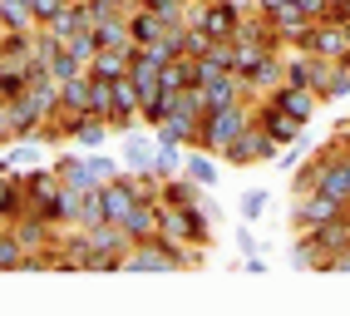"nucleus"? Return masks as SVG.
Masks as SVG:
<instances>
[{
    "label": "nucleus",
    "mask_w": 350,
    "mask_h": 316,
    "mask_svg": "<svg viewBox=\"0 0 350 316\" xmlns=\"http://www.w3.org/2000/svg\"><path fill=\"white\" fill-rule=\"evenodd\" d=\"M158 237L183 242V247H207L213 218H207L202 202H193V208H168V202H158Z\"/></svg>",
    "instance_id": "f257e3e1"
},
{
    "label": "nucleus",
    "mask_w": 350,
    "mask_h": 316,
    "mask_svg": "<svg viewBox=\"0 0 350 316\" xmlns=\"http://www.w3.org/2000/svg\"><path fill=\"white\" fill-rule=\"evenodd\" d=\"M247 124H252L247 99H232V104H222V109H207V119L198 124V144H193V148H213V153H222Z\"/></svg>",
    "instance_id": "f03ea898"
},
{
    "label": "nucleus",
    "mask_w": 350,
    "mask_h": 316,
    "mask_svg": "<svg viewBox=\"0 0 350 316\" xmlns=\"http://www.w3.org/2000/svg\"><path fill=\"white\" fill-rule=\"evenodd\" d=\"M276 153H282V144H276L271 133L252 119V124H247V129H242L237 139H232V144L217 153V158H222V163H232V168H247V163H271Z\"/></svg>",
    "instance_id": "7ed1b4c3"
},
{
    "label": "nucleus",
    "mask_w": 350,
    "mask_h": 316,
    "mask_svg": "<svg viewBox=\"0 0 350 316\" xmlns=\"http://www.w3.org/2000/svg\"><path fill=\"white\" fill-rule=\"evenodd\" d=\"M89 247H94V262H89V272H119L133 237L119 228V222H99V228H89Z\"/></svg>",
    "instance_id": "20e7f679"
},
{
    "label": "nucleus",
    "mask_w": 350,
    "mask_h": 316,
    "mask_svg": "<svg viewBox=\"0 0 350 316\" xmlns=\"http://www.w3.org/2000/svg\"><path fill=\"white\" fill-rule=\"evenodd\" d=\"M345 208H350V202H340V198H325L321 188H311V193H296V208H291V228H296V233H306V228H321V222L340 218Z\"/></svg>",
    "instance_id": "39448f33"
},
{
    "label": "nucleus",
    "mask_w": 350,
    "mask_h": 316,
    "mask_svg": "<svg viewBox=\"0 0 350 316\" xmlns=\"http://www.w3.org/2000/svg\"><path fill=\"white\" fill-rule=\"evenodd\" d=\"M104 124H109V133H129L138 124V89H133L129 75L109 79V114H104Z\"/></svg>",
    "instance_id": "423d86ee"
},
{
    "label": "nucleus",
    "mask_w": 350,
    "mask_h": 316,
    "mask_svg": "<svg viewBox=\"0 0 350 316\" xmlns=\"http://www.w3.org/2000/svg\"><path fill=\"white\" fill-rule=\"evenodd\" d=\"M252 119H256V124H262V129L271 133V139H276V144H296V139H301V129H306V124H301V119L291 114V109H282V104H276L271 94H267L262 104H256V109H252Z\"/></svg>",
    "instance_id": "0eeeda50"
},
{
    "label": "nucleus",
    "mask_w": 350,
    "mask_h": 316,
    "mask_svg": "<svg viewBox=\"0 0 350 316\" xmlns=\"http://www.w3.org/2000/svg\"><path fill=\"white\" fill-rule=\"evenodd\" d=\"M301 50H311L321 60H345L350 55V35H345V25H336V20H316Z\"/></svg>",
    "instance_id": "6e6552de"
},
{
    "label": "nucleus",
    "mask_w": 350,
    "mask_h": 316,
    "mask_svg": "<svg viewBox=\"0 0 350 316\" xmlns=\"http://www.w3.org/2000/svg\"><path fill=\"white\" fill-rule=\"evenodd\" d=\"M59 114H94V75L89 70L59 84Z\"/></svg>",
    "instance_id": "1a4fd4ad"
},
{
    "label": "nucleus",
    "mask_w": 350,
    "mask_h": 316,
    "mask_svg": "<svg viewBox=\"0 0 350 316\" xmlns=\"http://www.w3.org/2000/svg\"><path fill=\"white\" fill-rule=\"evenodd\" d=\"M94 35H99V50H129V55H138L133 30H129V10H113V15H104L99 25H94Z\"/></svg>",
    "instance_id": "9d476101"
},
{
    "label": "nucleus",
    "mask_w": 350,
    "mask_h": 316,
    "mask_svg": "<svg viewBox=\"0 0 350 316\" xmlns=\"http://www.w3.org/2000/svg\"><path fill=\"white\" fill-rule=\"evenodd\" d=\"M271 99L282 104V109H291V114H296L301 124H311L316 104H321V94H316L311 84H276V89H271Z\"/></svg>",
    "instance_id": "9b49d317"
},
{
    "label": "nucleus",
    "mask_w": 350,
    "mask_h": 316,
    "mask_svg": "<svg viewBox=\"0 0 350 316\" xmlns=\"http://www.w3.org/2000/svg\"><path fill=\"white\" fill-rule=\"evenodd\" d=\"M119 228H124L133 242H148V237H158V198H138V202H133V213L119 222Z\"/></svg>",
    "instance_id": "f8f14e48"
},
{
    "label": "nucleus",
    "mask_w": 350,
    "mask_h": 316,
    "mask_svg": "<svg viewBox=\"0 0 350 316\" xmlns=\"http://www.w3.org/2000/svg\"><path fill=\"white\" fill-rule=\"evenodd\" d=\"M153 148H158V139H153V133H124V158H119V163L129 168V173H148L153 168Z\"/></svg>",
    "instance_id": "ddd939ff"
},
{
    "label": "nucleus",
    "mask_w": 350,
    "mask_h": 316,
    "mask_svg": "<svg viewBox=\"0 0 350 316\" xmlns=\"http://www.w3.org/2000/svg\"><path fill=\"white\" fill-rule=\"evenodd\" d=\"M213 158H217L213 148H188V158H183V173H188L198 188H217V173H222V168L213 163Z\"/></svg>",
    "instance_id": "4468645a"
},
{
    "label": "nucleus",
    "mask_w": 350,
    "mask_h": 316,
    "mask_svg": "<svg viewBox=\"0 0 350 316\" xmlns=\"http://www.w3.org/2000/svg\"><path fill=\"white\" fill-rule=\"evenodd\" d=\"M198 183H193V178L188 173H173V178H163V183H158V202H168V208H193V202H198Z\"/></svg>",
    "instance_id": "2eb2a0df"
},
{
    "label": "nucleus",
    "mask_w": 350,
    "mask_h": 316,
    "mask_svg": "<svg viewBox=\"0 0 350 316\" xmlns=\"http://www.w3.org/2000/svg\"><path fill=\"white\" fill-rule=\"evenodd\" d=\"M25 89H30L25 64H20V60H5V64H0V104H15Z\"/></svg>",
    "instance_id": "dca6fc26"
},
{
    "label": "nucleus",
    "mask_w": 350,
    "mask_h": 316,
    "mask_svg": "<svg viewBox=\"0 0 350 316\" xmlns=\"http://www.w3.org/2000/svg\"><path fill=\"white\" fill-rule=\"evenodd\" d=\"M129 64H133L129 50H99L94 60H89V75H99V79H124Z\"/></svg>",
    "instance_id": "f3484780"
},
{
    "label": "nucleus",
    "mask_w": 350,
    "mask_h": 316,
    "mask_svg": "<svg viewBox=\"0 0 350 316\" xmlns=\"http://www.w3.org/2000/svg\"><path fill=\"white\" fill-rule=\"evenodd\" d=\"M198 124H202V119H193V114H183V109H173V114L158 124V133H163V139H178V144H188V148H193V144H198Z\"/></svg>",
    "instance_id": "a211bd4d"
},
{
    "label": "nucleus",
    "mask_w": 350,
    "mask_h": 316,
    "mask_svg": "<svg viewBox=\"0 0 350 316\" xmlns=\"http://www.w3.org/2000/svg\"><path fill=\"white\" fill-rule=\"evenodd\" d=\"M55 173H59V183H64V188H75V193L99 188L94 178H89V163H84V158H55Z\"/></svg>",
    "instance_id": "6ab92c4d"
},
{
    "label": "nucleus",
    "mask_w": 350,
    "mask_h": 316,
    "mask_svg": "<svg viewBox=\"0 0 350 316\" xmlns=\"http://www.w3.org/2000/svg\"><path fill=\"white\" fill-rule=\"evenodd\" d=\"M99 222H109L104 218V198H99V188H84L79 208H75V228H99Z\"/></svg>",
    "instance_id": "aec40b11"
},
{
    "label": "nucleus",
    "mask_w": 350,
    "mask_h": 316,
    "mask_svg": "<svg viewBox=\"0 0 350 316\" xmlns=\"http://www.w3.org/2000/svg\"><path fill=\"white\" fill-rule=\"evenodd\" d=\"M20 262H25V242H20L15 228L5 222V228H0V272H15Z\"/></svg>",
    "instance_id": "412c9836"
},
{
    "label": "nucleus",
    "mask_w": 350,
    "mask_h": 316,
    "mask_svg": "<svg viewBox=\"0 0 350 316\" xmlns=\"http://www.w3.org/2000/svg\"><path fill=\"white\" fill-rule=\"evenodd\" d=\"M44 64H50V75H55L59 84H64V79H75V75L84 70V64H79L75 55H69V44H55V50L44 55Z\"/></svg>",
    "instance_id": "4be33fe9"
},
{
    "label": "nucleus",
    "mask_w": 350,
    "mask_h": 316,
    "mask_svg": "<svg viewBox=\"0 0 350 316\" xmlns=\"http://www.w3.org/2000/svg\"><path fill=\"white\" fill-rule=\"evenodd\" d=\"M64 44H69V55H75V60L84 64V70H89V60L99 55V35H94V25H89V30H79V35H69Z\"/></svg>",
    "instance_id": "5701e85b"
},
{
    "label": "nucleus",
    "mask_w": 350,
    "mask_h": 316,
    "mask_svg": "<svg viewBox=\"0 0 350 316\" xmlns=\"http://www.w3.org/2000/svg\"><path fill=\"white\" fill-rule=\"evenodd\" d=\"M40 148H44L40 139H15V148H10L5 158H10V168L25 173V168H35V163H40Z\"/></svg>",
    "instance_id": "b1692460"
},
{
    "label": "nucleus",
    "mask_w": 350,
    "mask_h": 316,
    "mask_svg": "<svg viewBox=\"0 0 350 316\" xmlns=\"http://www.w3.org/2000/svg\"><path fill=\"white\" fill-rule=\"evenodd\" d=\"M267 202H271V193L267 188H247L242 198H237V213H242V222H256L267 213Z\"/></svg>",
    "instance_id": "393cba45"
},
{
    "label": "nucleus",
    "mask_w": 350,
    "mask_h": 316,
    "mask_svg": "<svg viewBox=\"0 0 350 316\" xmlns=\"http://www.w3.org/2000/svg\"><path fill=\"white\" fill-rule=\"evenodd\" d=\"M84 163H89V178H94L99 188L109 183V178H119V173H124V163H113V158H104L99 148H94V153H84Z\"/></svg>",
    "instance_id": "a878e982"
},
{
    "label": "nucleus",
    "mask_w": 350,
    "mask_h": 316,
    "mask_svg": "<svg viewBox=\"0 0 350 316\" xmlns=\"http://www.w3.org/2000/svg\"><path fill=\"white\" fill-rule=\"evenodd\" d=\"M345 94H350V64L336 60L331 64V79H325V89H321V99H345Z\"/></svg>",
    "instance_id": "bb28decb"
},
{
    "label": "nucleus",
    "mask_w": 350,
    "mask_h": 316,
    "mask_svg": "<svg viewBox=\"0 0 350 316\" xmlns=\"http://www.w3.org/2000/svg\"><path fill=\"white\" fill-rule=\"evenodd\" d=\"M69 5V0H30V10H35V25H50V20Z\"/></svg>",
    "instance_id": "cd10ccee"
},
{
    "label": "nucleus",
    "mask_w": 350,
    "mask_h": 316,
    "mask_svg": "<svg viewBox=\"0 0 350 316\" xmlns=\"http://www.w3.org/2000/svg\"><path fill=\"white\" fill-rule=\"evenodd\" d=\"M0 144H15V109L0 104Z\"/></svg>",
    "instance_id": "c85d7f7f"
},
{
    "label": "nucleus",
    "mask_w": 350,
    "mask_h": 316,
    "mask_svg": "<svg viewBox=\"0 0 350 316\" xmlns=\"http://www.w3.org/2000/svg\"><path fill=\"white\" fill-rule=\"evenodd\" d=\"M237 242H242V252H256V247H262V242H256V237H252V222H247V228L237 233Z\"/></svg>",
    "instance_id": "c756f323"
},
{
    "label": "nucleus",
    "mask_w": 350,
    "mask_h": 316,
    "mask_svg": "<svg viewBox=\"0 0 350 316\" xmlns=\"http://www.w3.org/2000/svg\"><path fill=\"white\" fill-rule=\"evenodd\" d=\"M247 272H256V277H262V272H267V257H256V252H247Z\"/></svg>",
    "instance_id": "7c9ffc66"
},
{
    "label": "nucleus",
    "mask_w": 350,
    "mask_h": 316,
    "mask_svg": "<svg viewBox=\"0 0 350 316\" xmlns=\"http://www.w3.org/2000/svg\"><path fill=\"white\" fill-rule=\"evenodd\" d=\"M138 5H158V0H138Z\"/></svg>",
    "instance_id": "2f4dec72"
}]
</instances>
